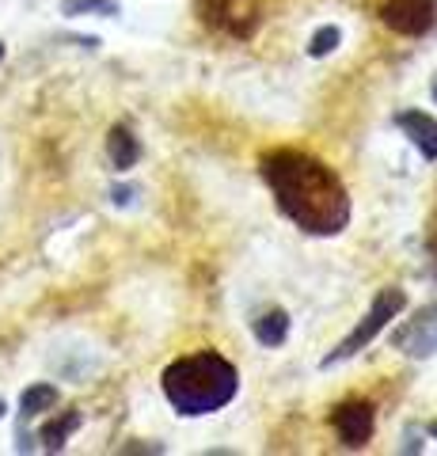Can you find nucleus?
I'll list each match as a JSON object with an SVG mask.
<instances>
[{"label": "nucleus", "mask_w": 437, "mask_h": 456, "mask_svg": "<svg viewBox=\"0 0 437 456\" xmlns=\"http://www.w3.org/2000/svg\"><path fill=\"white\" fill-rule=\"evenodd\" d=\"M278 209L308 236H338L350 224V194L335 171L297 149H278L259 160Z\"/></svg>", "instance_id": "nucleus-1"}, {"label": "nucleus", "mask_w": 437, "mask_h": 456, "mask_svg": "<svg viewBox=\"0 0 437 456\" xmlns=\"http://www.w3.org/2000/svg\"><path fill=\"white\" fill-rule=\"evenodd\" d=\"M160 388L167 395L182 419H198V415H214V411L229 407L236 392H239V373L229 358H221L214 350L190 354L179 358L164 369Z\"/></svg>", "instance_id": "nucleus-2"}, {"label": "nucleus", "mask_w": 437, "mask_h": 456, "mask_svg": "<svg viewBox=\"0 0 437 456\" xmlns=\"http://www.w3.org/2000/svg\"><path fill=\"white\" fill-rule=\"evenodd\" d=\"M403 308H407V293H403V289H380V293H376V301H373V308L365 312V320H361L343 342H338V346H335L320 365H323V369H331V365L350 362L354 354H361L365 346H369V342H373L380 331H384V327L396 320Z\"/></svg>", "instance_id": "nucleus-3"}, {"label": "nucleus", "mask_w": 437, "mask_h": 456, "mask_svg": "<svg viewBox=\"0 0 437 456\" xmlns=\"http://www.w3.org/2000/svg\"><path fill=\"white\" fill-rule=\"evenodd\" d=\"M198 12L209 27H217L232 38H251L263 20L259 0H198Z\"/></svg>", "instance_id": "nucleus-4"}, {"label": "nucleus", "mask_w": 437, "mask_h": 456, "mask_svg": "<svg viewBox=\"0 0 437 456\" xmlns=\"http://www.w3.org/2000/svg\"><path fill=\"white\" fill-rule=\"evenodd\" d=\"M380 20L400 35H426L437 23V4L433 0H384Z\"/></svg>", "instance_id": "nucleus-5"}, {"label": "nucleus", "mask_w": 437, "mask_h": 456, "mask_svg": "<svg viewBox=\"0 0 437 456\" xmlns=\"http://www.w3.org/2000/svg\"><path fill=\"white\" fill-rule=\"evenodd\" d=\"M331 422H335V434L343 437V445H354V449H361L376 430L373 403H365V399H346V403H338Z\"/></svg>", "instance_id": "nucleus-6"}, {"label": "nucleus", "mask_w": 437, "mask_h": 456, "mask_svg": "<svg viewBox=\"0 0 437 456\" xmlns=\"http://www.w3.org/2000/svg\"><path fill=\"white\" fill-rule=\"evenodd\" d=\"M392 342L407 358H430V354H437V305L422 308L411 323H403Z\"/></svg>", "instance_id": "nucleus-7"}, {"label": "nucleus", "mask_w": 437, "mask_h": 456, "mask_svg": "<svg viewBox=\"0 0 437 456\" xmlns=\"http://www.w3.org/2000/svg\"><path fill=\"white\" fill-rule=\"evenodd\" d=\"M396 126L411 137V145L426 156V160H437V118H430V114H422V110H400Z\"/></svg>", "instance_id": "nucleus-8"}, {"label": "nucleus", "mask_w": 437, "mask_h": 456, "mask_svg": "<svg viewBox=\"0 0 437 456\" xmlns=\"http://www.w3.org/2000/svg\"><path fill=\"white\" fill-rule=\"evenodd\" d=\"M107 156H110V167L115 171H130L141 160V145L130 126H110L107 134Z\"/></svg>", "instance_id": "nucleus-9"}, {"label": "nucleus", "mask_w": 437, "mask_h": 456, "mask_svg": "<svg viewBox=\"0 0 437 456\" xmlns=\"http://www.w3.org/2000/svg\"><path fill=\"white\" fill-rule=\"evenodd\" d=\"M77 426H80V411H73V407L61 411L58 419H50V422L38 430L42 449H46V452H61V449H65V441L77 434Z\"/></svg>", "instance_id": "nucleus-10"}, {"label": "nucleus", "mask_w": 437, "mask_h": 456, "mask_svg": "<svg viewBox=\"0 0 437 456\" xmlns=\"http://www.w3.org/2000/svg\"><path fill=\"white\" fill-rule=\"evenodd\" d=\"M58 388L53 384H31L23 395H20V419H38L42 411H50V407H58Z\"/></svg>", "instance_id": "nucleus-11"}, {"label": "nucleus", "mask_w": 437, "mask_h": 456, "mask_svg": "<svg viewBox=\"0 0 437 456\" xmlns=\"http://www.w3.org/2000/svg\"><path fill=\"white\" fill-rule=\"evenodd\" d=\"M286 335H289V316H286L281 308L266 312V316L255 320V338L263 342V346H281V342H286Z\"/></svg>", "instance_id": "nucleus-12"}, {"label": "nucleus", "mask_w": 437, "mask_h": 456, "mask_svg": "<svg viewBox=\"0 0 437 456\" xmlns=\"http://www.w3.org/2000/svg\"><path fill=\"white\" fill-rule=\"evenodd\" d=\"M118 0H61V16H118Z\"/></svg>", "instance_id": "nucleus-13"}, {"label": "nucleus", "mask_w": 437, "mask_h": 456, "mask_svg": "<svg viewBox=\"0 0 437 456\" xmlns=\"http://www.w3.org/2000/svg\"><path fill=\"white\" fill-rule=\"evenodd\" d=\"M338 42H343V31L338 27H323V31L312 35V42H308V53L312 57H328L338 50Z\"/></svg>", "instance_id": "nucleus-14"}, {"label": "nucleus", "mask_w": 437, "mask_h": 456, "mask_svg": "<svg viewBox=\"0 0 437 456\" xmlns=\"http://www.w3.org/2000/svg\"><path fill=\"white\" fill-rule=\"evenodd\" d=\"M134 198H137L134 187H115V191H110V202H115V206H130Z\"/></svg>", "instance_id": "nucleus-15"}, {"label": "nucleus", "mask_w": 437, "mask_h": 456, "mask_svg": "<svg viewBox=\"0 0 437 456\" xmlns=\"http://www.w3.org/2000/svg\"><path fill=\"white\" fill-rule=\"evenodd\" d=\"M8 415V407H4V399H0V419H4Z\"/></svg>", "instance_id": "nucleus-16"}, {"label": "nucleus", "mask_w": 437, "mask_h": 456, "mask_svg": "<svg viewBox=\"0 0 437 456\" xmlns=\"http://www.w3.org/2000/svg\"><path fill=\"white\" fill-rule=\"evenodd\" d=\"M0 61H4V42H0Z\"/></svg>", "instance_id": "nucleus-17"}, {"label": "nucleus", "mask_w": 437, "mask_h": 456, "mask_svg": "<svg viewBox=\"0 0 437 456\" xmlns=\"http://www.w3.org/2000/svg\"><path fill=\"white\" fill-rule=\"evenodd\" d=\"M433 99H437V80H433Z\"/></svg>", "instance_id": "nucleus-18"}, {"label": "nucleus", "mask_w": 437, "mask_h": 456, "mask_svg": "<svg viewBox=\"0 0 437 456\" xmlns=\"http://www.w3.org/2000/svg\"><path fill=\"white\" fill-rule=\"evenodd\" d=\"M433 437H437V422H433Z\"/></svg>", "instance_id": "nucleus-19"}]
</instances>
